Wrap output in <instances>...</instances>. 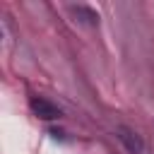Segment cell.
<instances>
[{"mask_svg":"<svg viewBox=\"0 0 154 154\" xmlns=\"http://www.w3.org/2000/svg\"><path fill=\"white\" fill-rule=\"evenodd\" d=\"M29 108H31V113H34L36 118H41V120H55V118L63 116V111H60L53 101H48V99H43V96H31V99H29Z\"/></svg>","mask_w":154,"mask_h":154,"instance_id":"6da1fadb","label":"cell"},{"mask_svg":"<svg viewBox=\"0 0 154 154\" xmlns=\"http://www.w3.org/2000/svg\"><path fill=\"white\" fill-rule=\"evenodd\" d=\"M116 137L120 140V144L130 152V154H140L142 149H144V144H142V137L135 132V130H130V128H125V125H120L118 130H116Z\"/></svg>","mask_w":154,"mask_h":154,"instance_id":"7a4b0ae2","label":"cell"},{"mask_svg":"<svg viewBox=\"0 0 154 154\" xmlns=\"http://www.w3.org/2000/svg\"><path fill=\"white\" fill-rule=\"evenodd\" d=\"M72 12H75V17H77L79 22H84V24H99V14H96L91 7H87V5H75Z\"/></svg>","mask_w":154,"mask_h":154,"instance_id":"3957f363","label":"cell"}]
</instances>
